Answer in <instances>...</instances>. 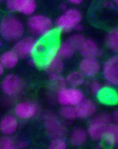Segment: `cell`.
Returning <instances> with one entry per match:
<instances>
[{
  "label": "cell",
  "instance_id": "44dd1931",
  "mask_svg": "<svg viewBox=\"0 0 118 149\" xmlns=\"http://www.w3.org/2000/svg\"><path fill=\"white\" fill-rule=\"evenodd\" d=\"M76 51L67 40L61 42L57 45L58 55L63 60L72 58Z\"/></svg>",
  "mask_w": 118,
  "mask_h": 149
},
{
  "label": "cell",
  "instance_id": "9c48e42d",
  "mask_svg": "<svg viewBox=\"0 0 118 149\" xmlns=\"http://www.w3.org/2000/svg\"><path fill=\"white\" fill-rule=\"evenodd\" d=\"M25 83L21 78L14 74L5 76L1 83L3 92L9 97L14 98L21 95L25 89Z\"/></svg>",
  "mask_w": 118,
  "mask_h": 149
},
{
  "label": "cell",
  "instance_id": "f1b7e54d",
  "mask_svg": "<svg viewBox=\"0 0 118 149\" xmlns=\"http://www.w3.org/2000/svg\"><path fill=\"white\" fill-rule=\"evenodd\" d=\"M67 144L63 139H52L48 146V148L51 149H65L67 148Z\"/></svg>",
  "mask_w": 118,
  "mask_h": 149
},
{
  "label": "cell",
  "instance_id": "52a82bcc",
  "mask_svg": "<svg viewBox=\"0 0 118 149\" xmlns=\"http://www.w3.org/2000/svg\"><path fill=\"white\" fill-rule=\"evenodd\" d=\"M42 63V68L49 75L61 74L64 68L63 60L57 54V45H53L47 48Z\"/></svg>",
  "mask_w": 118,
  "mask_h": 149
},
{
  "label": "cell",
  "instance_id": "8fae6325",
  "mask_svg": "<svg viewBox=\"0 0 118 149\" xmlns=\"http://www.w3.org/2000/svg\"><path fill=\"white\" fill-rule=\"evenodd\" d=\"M6 5L12 12H17L30 17L34 15L37 4L34 0H10L7 1Z\"/></svg>",
  "mask_w": 118,
  "mask_h": 149
},
{
  "label": "cell",
  "instance_id": "cb8c5ba5",
  "mask_svg": "<svg viewBox=\"0 0 118 149\" xmlns=\"http://www.w3.org/2000/svg\"><path fill=\"white\" fill-rule=\"evenodd\" d=\"M50 88L56 93L60 89L67 87L66 78L61 74H52L49 75Z\"/></svg>",
  "mask_w": 118,
  "mask_h": 149
},
{
  "label": "cell",
  "instance_id": "2e32d148",
  "mask_svg": "<svg viewBox=\"0 0 118 149\" xmlns=\"http://www.w3.org/2000/svg\"><path fill=\"white\" fill-rule=\"evenodd\" d=\"M18 124L16 116L10 114L5 115L0 121V131L4 135L10 136L15 133Z\"/></svg>",
  "mask_w": 118,
  "mask_h": 149
},
{
  "label": "cell",
  "instance_id": "4dcf8cb0",
  "mask_svg": "<svg viewBox=\"0 0 118 149\" xmlns=\"http://www.w3.org/2000/svg\"><path fill=\"white\" fill-rule=\"evenodd\" d=\"M103 6L107 8H113L115 6L114 1H105L103 3Z\"/></svg>",
  "mask_w": 118,
  "mask_h": 149
},
{
  "label": "cell",
  "instance_id": "30bf717a",
  "mask_svg": "<svg viewBox=\"0 0 118 149\" xmlns=\"http://www.w3.org/2000/svg\"><path fill=\"white\" fill-rule=\"evenodd\" d=\"M102 70L106 86L118 87V55L106 59L102 67Z\"/></svg>",
  "mask_w": 118,
  "mask_h": 149
},
{
  "label": "cell",
  "instance_id": "ba28073f",
  "mask_svg": "<svg viewBox=\"0 0 118 149\" xmlns=\"http://www.w3.org/2000/svg\"><path fill=\"white\" fill-rule=\"evenodd\" d=\"M57 100L60 105L75 107L85 98L84 93L78 88L65 87L57 93Z\"/></svg>",
  "mask_w": 118,
  "mask_h": 149
},
{
  "label": "cell",
  "instance_id": "603a6c76",
  "mask_svg": "<svg viewBox=\"0 0 118 149\" xmlns=\"http://www.w3.org/2000/svg\"><path fill=\"white\" fill-rule=\"evenodd\" d=\"M84 85L87 92L94 96H98L104 88L102 83L94 78L86 80Z\"/></svg>",
  "mask_w": 118,
  "mask_h": 149
},
{
  "label": "cell",
  "instance_id": "9a60e30c",
  "mask_svg": "<svg viewBox=\"0 0 118 149\" xmlns=\"http://www.w3.org/2000/svg\"><path fill=\"white\" fill-rule=\"evenodd\" d=\"M80 55L84 57H101L103 55L104 52L94 40L86 39L83 45L78 50Z\"/></svg>",
  "mask_w": 118,
  "mask_h": 149
},
{
  "label": "cell",
  "instance_id": "4316f807",
  "mask_svg": "<svg viewBox=\"0 0 118 149\" xmlns=\"http://www.w3.org/2000/svg\"><path fill=\"white\" fill-rule=\"evenodd\" d=\"M16 143L10 136L4 135L0 138V149L16 148Z\"/></svg>",
  "mask_w": 118,
  "mask_h": 149
},
{
  "label": "cell",
  "instance_id": "60d3db41",
  "mask_svg": "<svg viewBox=\"0 0 118 149\" xmlns=\"http://www.w3.org/2000/svg\"><path fill=\"white\" fill-rule=\"evenodd\" d=\"M116 93L117 95L118 96V88L117 89V90L116 91Z\"/></svg>",
  "mask_w": 118,
  "mask_h": 149
},
{
  "label": "cell",
  "instance_id": "7c38bea8",
  "mask_svg": "<svg viewBox=\"0 0 118 149\" xmlns=\"http://www.w3.org/2000/svg\"><path fill=\"white\" fill-rule=\"evenodd\" d=\"M79 70L89 79L94 78L100 73L102 70L100 61L96 57H84L78 65Z\"/></svg>",
  "mask_w": 118,
  "mask_h": 149
},
{
  "label": "cell",
  "instance_id": "ac0fdd59",
  "mask_svg": "<svg viewBox=\"0 0 118 149\" xmlns=\"http://www.w3.org/2000/svg\"><path fill=\"white\" fill-rule=\"evenodd\" d=\"M104 142L108 146H114L118 145V125L111 123L109 125L105 134Z\"/></svg>",
  "mask_w": 118,
  "mask_h": 149
},
{
  "label": "cell",
  "instance_id": "1f68e13d",
  "mask_svg": "<svg viewBox=\"0 0 118 149\" xmlns=\"http://www.w3.org/2000/svg\"><path fill=\"white\" fill-rule=\"evenodd\" d=\"M27 142L24 141H20L16 143L15 147L17 149H22L25 148L27 146Z\"/></svg>",
  "mask_w": 118,
  "mask_h": 149
},
{
  "label": "cell",
  "instance_id": "6da1fadb",
  "mask_svg": "<svg viewBox=\"0 0 118 149\" xmlns=\"http://www.w3.org/2000/svg\"><path fill=\"white\" fill-rule=\"evenodd\" d=\"M47 48L43 42L31 36L22 37L17 41L13 50L20 58L27 59L44 54Z\"/></svg>",
  "mask_w": 118,
  "mask_h": 149
},
{
  "label": "cell",
  "instance_id": "7402d4cb",
  "mask_svg": "<svg viewBox=\"0 0 118 149\" xmlns=\"http://www.w3.org/2000/svg\"><path fill=\"white\" fill-rule=\"evenodd\" d=\"M105 43L110 51L118 54V28L108 33L105 38Z\"/></svg>",
  "mask_w": 118,
  "mask_h": 149
},
{
  "label": "cell",
  "instance_id": "4fadbf2b",
  "mask_svg": "<svg viewBox=\"0 0 118 149\" xmlns=\"http://www.w3.org/2000/svg\"><path fill=\"white\" fill-rule=\"evenodd\" d=\"M38 111V105L34 102L24 101L19 102L15 106L14 112L17 118L23 120L32 118Z\"/></svg>",
  "mask_w": 118,
  "mask_h": 149
},
{
  "label": "cell",
  "instance_id": "83f0119b",
  "mask_svg": "<svg viewBox=\"0 0 118 149\" xmlns=\"http://www.w3.org/2000/svg\"><path fill=\"white\" fill-rule=\"evenodd\" d=\"M110 87L105 86L106 91L104 92L103 90L100 93V94L98 95V96H100L102 100L107 103H113L116 100V97L117 95H116L111 92V91H109Z\"/></svg>",
  "mask_w": 118,
  "mask_h": 149
},
{
  "label": "cell",
  "instance_id": "277c9868",
  "mask_svg": "<svg viewBox=\"0 0 118 149\" xmlns=\"http://www.w3.org/2000/svg\"><path fill=\"white\" fill-rule=\"evenodd\" d=\"M112 120L111 115L108 113H102L94 116L88 123L87 130L88 136L95 141L102 140Z\"/></svg>",
  "mask_w": 118,
  "mask_h": 149
},
{
  "label": "cell",
  "instance_id": "7a4b0ae2",
  "mask_svg": "<svg viewBox=\"0 0 118 149\" xmlns=\"http://www.w3.org/2000/svg\"><path fill=\"white\" fill-rule=\"evenodd\" d=\"M28 29L31 36L35 38H48L52 36L54 25L48 16L42 14H34L27 22Z\"/></svg>",
  "mask_w": 118,
  "mask_h": 149
},
{
  "label": "cell",
  "instance_id": "d6a6232c",
  "mask_svg": "<svg viewBox=\"0 0 118 149\" xmlns=\"http://www.w3.org/2000/svg\"><path fill=\"white\" fill-rule=\"evenodd\" d=\"M59 8L60 10L63 13L64 12L68 9V4L65 2H63L60 3Z\"/></svg>",
  "mask_w": 118,
  "mask_h": 149
},
{
  "label": "cell",
  "instance_id": "8992f818",
  "mask_svg": "<svg viewBox=\"0 0 118 149\" xmlns=\"http://www.w3.org/2000/svg\"><path fill=\"white\" fill-rule=\"evenodd\" d=\"M82 19V15L79 10L76 8H68L56 20L55 26L59 32L66 33L74 30Z\"/></svg>",
  "mask_w": 118,
  "mask_h": 149
},
{
  "label": "cell",
  "instance_id": "d4e9b609",
  "mask_svg": "<svg viewBox=\"0 0 118 149\" xmlns=\"http://www.w3.org/2000/svg\"><path fill=\"white\" fill-rule=\"evenodd\" d=\"M59 116L65 120L70 121L77 118L75 107L71 106H62L59 108Z\"/></svg>",
  "mask_w": 118,
  "mask_h": 149
},
{
  "label": "cell",
  "instance_id": "ab89813d",
  "mask_svg": "<svg viewBox=\"0 0 118 149\" xmlns=\"http://www.w3.org/2000/svg\"><path fill=\"white\" fill-rule=\"evenodd\" d=\"M114 3H115V5H117V8H118V0L117 1H114Z\"/></svg>",
  "mask_w": 118,
  "mask_h": 149
},
{
  "label": "cell",
  "instance_id": "e0dca14e",
  "mask_svg": "<svg viewBox=\"0 0 118 149\" xmlns=\"http://www.w3.org/2000/svg\"><path fill=\"white\" fill-rule=\"evenodd\" d=\"M88 136L87 131L85 129L81 127H77L71 132L69 137V142L75 147L81 146L85 144Z\"/></svg>",
  "mask_w": 118,
  "mask_h": 149
},
{
  "label": "cell",
  "instance_id": "5b68a950",
  "mask_svg": "<svg viewBox=\"0 0 118 149\" xmlns=\"http://www.w3.org/2000/svg\"><path fill=\"white\" fill-rule=\"evenodd\" d=\"M43 120L46 133L52 139H64L66 136L67 129L59 117L53 112H45Z\"/></svg>",
  "mask_w": 118,
  "mask_h": 149
},
{
  "label": "cell",
  "instance_id": "e575fe53",
  "mask_svg": "<svg viewBox=\"0 0 118 149\" xmlns=\"http://www.w3.org/2000/svg\"><path fill=\"white\" fill-rule=\"evenodd\" d=\"M84 26L80 23L78 24L75 27L74 30L77 33H80L82 32L84 30Z\"/></svg>",
  "mask_w": 118,
  "mask_h": 149
},
{
  "label": "cell",
  "instance_id": "484cf974",
  "mask_svg": "<svg viewBox=\"0 0 118 149\" xmlns=\"http://www.w3.org/2000/svg\"><path fill=\"white\" fill-rule=\"evenodd\" d=\"M86 39L81 33H77L71 35L67 40L73 47L76 51H78Z\"/></svg>",
  "mask_w": 118,
  "mask_h": 149
},
{
  "label": "cell",
  "instance_id": "d590c367",
  "mask_svg": "<svg viewBox=\"0 0 118 149\" xmlns=\"http://www.w3.org/2000/svg\"><path fill=\"white\" fill-rule=\"evenodd\" d=\"M83 1L82 0H71L68 1V3L70 4L74 5V6H78L81 5Z\"/></svg>",
  "mask_w": 118,
  "mask_h": 149
},
{
  "label": "cell",
  "instance_id": "8d00e7d4",
  "mask_svg": "<svg viewBox=\"0 0 118 149\" xmlns=\"http://www.w3.org/2000/svg\"><path fill=\"white\" fill-rule=\"evenodd\" d=\"M104 145L102 143L99 142L96 145V148L98 149H103L104 148Z\"/></svg>",
  "mask_w": 118,
  "mask_h": 149
},
{
  "label": "cell",
  "instance_id": "f35d334b",
  "mask_svg": "<svg viewBox=\"0 0 118 149\" xmlns=\"http://www.w3.org/2000/svg\"><path fill=\"white\" fill-rule=\"evenodd\" d=\"M3 41L0 38V47H1L3 45Z\"/></svg>",
  "mask_w": 118,
  "mask_h": 149
},
{
  "label": "cell",
  "instance_id": "d6986e66",
  "mask_svg": "<svg viewBox=\"0 0 118 149\" xmlns=\"http://www.w3.org/2000/svg\"><path fill=\"white\" fill-rule=\"evenodd\" d=\"M19 58L13 50L7 51L0 56V63L4 68L11 69L17 65Z\"/></svg>",
  "mask_w": 118,
  "mask_h": 149
},
{
  "label": "cell",
  "instance_id": "f546056e",
  "mask_svg": "<svg viewBox=\"0 0 118 149\" xmlns=\"http://www.w3.org/2000/svg\"><path fill=\"white\" fill-rule=\"evenodd\" d=\"M28 64L32 67H38L42 68V63H40L36 58L31 57L29 59Z\"/></svg>",
  "mask_w": 118,
  "mask_h": 149
},
{
  "label": "cell",
  "instance_id": "ffe728a7",
  "mask_svg": "<svg viewBox=\"0 0 118 149\" xmlns=\"http://www.w3.org/2000/svg\"><path fill=\"white\" fill-rule=\"evenodd\" d=\"M66 78L67 85L73 88L78 87L84 85L85 77L80 70H73L68 73Z\"/></svg>",
  "mask_w": 118,
  "mask_h": 149
},
{
  "label": "cell",
  "instance_id": "5bb4252c",
  "mask_svg": "<svg viewBox=\"0 0 118 149\" xmlns=\"http://www.w3.org/2000/svg\"><path fill=\"white\" fill-rule=\"evenodd\" d=\"M77 118L84 120L94 116L97 111L96 103L89 98H84L76 106Z\"/></svg>",
  "mask_w": 118,
  "mask_h": 149
},
{
  "label": "cell",
  "instance_id": "3957f363",
  "mask_svg": "<svg viewBox=\"0 0 118 149\" xmlns=\"http://www.w3.org/2000/svg\"><path fill=\"white\" fill-rule=\"evenodd\" d=\"M24 31L23 24L15 17L9 15L2 20L0 33L2 37L7 41L16 42L22 38Z\"/></svg>",
  "mask_w": 118,
  "mask_h": 149
},
{
  "label": "cell",
  "instance_id": "b9f144b4",
  "mask_svg": "<svg viewBox=\"0 0 118 149\" xmlns=\"http://www.w3.org/2000/svg\"><path fill=\"white\" fill-rule=\"evenodd\" d=\"M117 12L118 13V8H117Z\"/></svg>",
  "mask_w": 118,
  "mask_h": 149
},
{
  "label": "cell",
  "instance_id": "74e56055",
  "mask_svg": "<svg viewBox=\"0 0 118 149\" xmlns=\"http://www.w3.org/2000/svg\"><path fill=\"white\" fill-rule=\"evenodd\" d=\"M4 68L2 65L0 63V76H1L3 74V71H4Z\"/></svg>",
  "mask_w": 118,
  "mask_h": 149
},
{
  "label": "cell",
  "instance_id": "836d02e7",
  "mask_svg": "<svg viewBox=\"0 0 118 149\" xmlns=\"http://www.w3.org/2000/svg\"><path fill=\"white\" fill-rule=\"evenodd\" d=\"M112 116L114 123L118 125V109L114 111Z\"/></svg>",
  "mask_w": 118,
  "mask_h": 149
}]
</instances>
